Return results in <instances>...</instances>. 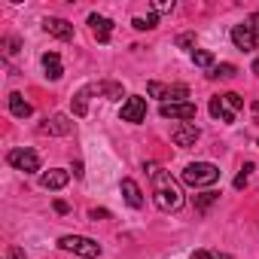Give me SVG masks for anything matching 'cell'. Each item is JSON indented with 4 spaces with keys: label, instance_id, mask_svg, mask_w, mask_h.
<instances>
[{
    "label": "cell",
    "instance_id": "obj_3",
    "mask_svg": "<svg viewBox=\"0 0 259 259\" xmlns=\"http://www.w3.org/2000/svg\"><path fill=\"white\" fill-rule=\"evenodd\" d=\"M220 180V168L210 165V162H192L183 168V183L192 186V189H204V186H213Z\"/></svg>",
    "mask_w": 259,
    "mask_h": 259
},
{
    "label": "cell",
    "instance_id": "obj_27",
    "mask_svg": "<svg viewBox=\"0 0 259 259\" xmlns=\"http://www.w3.org/2000/svg\"><path fill=\"white\" fill-rule=\"evenodd\" d=\"M153 10H156V13H171V10H174V0H162V4H156Z\"/></svg>",
    "mask_w": 259,
    "mask_h": 259
},
{
    "label": "cell",
    "instance_id": "obj_2",
    "mask_svg": "<svg viewBox=\"0 0 259 259\" xmlns=\"http://www.w3.org/2000/svg\"><path fill=\"white\" fill-rule=\"evenodd\" d=\"M241 107H244V98L241 95H235V92H226V95H213L210 98V116L217 119V122H235V116L241 113Z\"/></svg>",
    "mask_w": 259,
    "mask_h": 259
},
{
    "label": "cell",
    "instance_id": "obj_24",
    "mask_svg": "<svg viewBox=\"0 0 259 259\" xmlns=\"http://www.w3.org/2000/svg\"><path fill=\"white\" fill-rule=\"evenodd\" d=\"M189 259H229V256H223V253H213V250H195Z\"/></svg>",
    "mask_w": 259,
    "mask_h": 259
},
{
    "label": "cell",
    "instance_id": "obj_7",
    "mask_svg": "<svg viewBox=\"0 0 259 259\" xmlns=\"http://www.w3.org/2000/svg\"><path fill=\"white\" fill-rule=\"evenodd\" d=\"M122 122H132V125H138V122H144L147 119V101L141 98V95H128L125 101H122Z\"/></svg>",
    "mask_w": 259,
    "mask_h": 259
},
{
    "label": "cell",
    "instance_id": "obj_19",
    "mask_svg": "<svg viewBox=\"0 0 259 259\" xmlns=\"http://www.w3.org/2000/svg\"><path fill=\"white\" fill-rule=\"evenodd\" d=\"M98 95H104V98H110V101H119V98L125 95V89H122V82L107 79V82H98Z\"/></svg>",
    "mask_w": 259,
    "mask_h": 259
},
{
    "label": "cell",
    "instance_id": "obj_4",
    "mask_svg": "<svg viewBox=\"0 0 259 259\" xmlns=\"http://www.w3.org/2000/svg\"><path fill=\"white\" fill-rule=\"evenodd\" d=\"M58 247L67 250V253H76V256H82V259L101 256V244L92 241V238H85V235H64V238L58 241Z\"/></svg>",
    "mask_w": 259,
    "mask_h": 259
},
{
    "label": "cell",
    "instance_id": "obj_18",
    "mask_svg": "<svg viewBox=\"0 0 259 259\" xmlns=\"http://www.w3.org/2000/svg\"><path fill=\"white\" fill-rule=\"evenodd\" d=\"M43 70H46L49 79H61V76H64V67H61L58 52H46V55H43Z\"/></svg>",
    "mask_w": 259,
    "mask_h": 259
},
{
    "label": "cell",
    "instance_id": "obj_10",
    "mask_svg": "<svg viewBox=\"0 0 259 259\" xmlns=\"http://www.w3.org/2000/svg\"><path fill=\"white\" fill-rule=\"evenodd\" d=\"M232 43H235V49H241V52H253L259 40H256L253 28H250L247 22H241V25H235V28H232Z\"/></svg>",
    "mask_w": 259,
    "mask_h": 259
},
{
    "label": "cell",
    "instance_id": "obj_29",
    "mask_svg": "<svg viewBox=\"0 0 259 259\" xmlns=\"http://www.w3.org/2000/svg\"><path fill=\"white\" fill-rule=\"evenodd\" d=\"M4 46H7V55L19 52V40H4Z\"/></svg>",
    "mask_w": 259,
    "mask_h": 259
},
{
    "label": "cell",
    "instance_id": "obj_26",
    "mask_svg": "<svg viewBox=\"0 0 259 259\" xmlns=\"http://www.w3.org/2000/svg\"><path fill=\"white\" fill-rule=\"evenodd\" d=\"M192 43H195V34H180V37H177V46H180V49H189Z\"/></svg>",
    "mask_w": 259,
    "mask_h": 259
},
{
    "label": "cell",
    "instance_id": "obj_28",
    "mask_svg": "<svg viewBox=\"0 0 259 259\" xmlns=\"http://www.w3.org/2000/svg\"><path fill=\"white\" fill-rule=\"evenodd\" d=\"M247 25L253 28V34H256V40H259V13H253V16L247 19Z\"/></svg>",
    "mask_w": 259,
    "mask_h": 259
},
{
    "label": "cell",
    "instance_id": "obj_6",
    "mask_svg": "<svg viewBox=\"0 0 259 259\" xmlns=\"http://www.w3.org/2000/svg\"><path fill=\"white\" fill-rule=\"evenodd\" d=\"M7 162L16 168V171H25V174H37L40 171V156L31 150V147H16L7 153Z\"/></svg>",
    "mask_w": 259,
    "mask_h": 259
},
{
    "label": "cell",
    "instance_id": "obj_25",
    "mask_svg": "<svg viewBox=\"0 0 259 259\" xmlns=\"http://www.w3.org/2000/svg\"><path fill=\"white\" fill-rule=\"evenodd\" d=\"M250 171H253V165H247V168H244V171L235 177V189H244V186H247V177H250Z\"/></svg>",
    "mask_w": 259,
    "mask_h": 259
},
{
    "label": "cell",
    "instance_id": "obj_12",
    "mask_svg": "<svg viewBox=\"0 0 259 259\" xmlns=\"http://www.w3.org/2000/svg\"><path fill=\"white\" fill-rule=\"evenodd\" d=\"M43 31L52 34L55 40H73V25H70L67 19H55V16H49V19L43 22Z\"/></svg>",
    "mask_w": 259,
    "mask_h": 259
},
{
    "label": "cell",
    "instance_id": "obj_1",
    "mask_svg": "<svg viewBox=\"0 0 259 259\" xmlns=\"http://www.w3.org/2000/svg\"><path fill=\"white\" fill-rule=\"evenodd\" d=\"M147 174H150V183H153V201H156V207L165 210V213L180 210L183 207V189L171 177V171H162L156 162H150L147 165Z\"/></svg>",
    "mask_w": 259,
    "mask_h": 259
},
{
    "label": "cell",
    "instance_id": "obj_17",
    "mask_svg": "<svg viewBox=\"0 0 259 259\" xmlns=\"http://www.w3.org/2000/svg\"><path fill=\"white\" fill-rule=\"evenodd\" d=\"M10 113H13L16 119H28V116L34 113V107L25 101V95H22V92H13V95H10Z\"/></svg>",
    "mask_w": 259,
    "mask_h": 259
},
{
    "label": "cell",
    "instance_id": "obj_33",
    "mask_svg": "<svg viewBox=\"0 0 259 259\" xmlns=\"http://www.w3.org/2000/svg\"><path fill=\"white\" fill-rule=\"evenodd\" d=\"M253 116H256V119H259V101H256V104H253Z\"/></svg>",
    "mask_w": 259,
    "mask_h": 259
},
{
    "label": "cell",
    "instance_id": "obj_22",
    "mask_svg": "<svg viewBox=\"0 0 259 259\" xmlns=\"http://www.w3.org/2000/svg\"><path fill=\"white\" fill-rule=\"evenodd\" d=\"M156 22H159V19H156V13H153V16H147V19H135L132 25H135L138 31H153V28H156Z\"/></svg>",
    "mask_w": 259,
    "mask_h": 259
},
{
    "label": "cell",
    "instance_id": "obj_5",
    "mask_svg": "<svg viewBox=\"0 0 259 259\" xmlns=\"http://www.w3.org/2000/svg\"><path fill=\"white\" fill-rule=\"evenodd\" d=\"M147 92L153 98H159L162 104H180V101H189V89L183 82H174V85H165V82H147Z\"/></svg>",
    "mask_w": 259,
    "mask_h": 259
},
{
    "label": "cell",
    "instance_id": "obj_8",
    "mask_svg": "<svg viewBox=\"0 0 259 259\" xmlns=\"http://www.w3.org/2000/svg\"><path fill=\"white\" fill-rule=\"evenodd\" d=\"M198 138H201V128L195 125V122H180L174 132H171V141L180 147V150H189V147H195L198 144Z\"/></svg>",
    "mask_w": 259,
    "mask_h": 259
},
{
    "label": "cell",
    "instance_id": "obj_9",
    "mask_svg": "<svg viewBox=\"0 0 259 259\" xmlns=\"http://www.w3.org/2000/svg\"><path fill=\"white\" fill-rule=\"evenodd\" d=\"M70 132H73V122H70V116H64V113H55V116L43 119V125H40V135L64 138V135H70Z\"/></svg>",
    "mask_w": 259,
    "mask_h": 259
},
{
    "label": "cell",
    "instance_id": "obj_16",
    "mask_svg": "<svg viewBox=\"0 0 259 259\" xmlns=\"http://www.w3.org/2000/svg\"><path fill=\"white\" fill-rule=\"evenodd\" d=\"M122 195H125L128 207H144V192H141V186H138L132 177L122 180Z\"/></svg>",
    "mask_w": 259,
    "mask_h": 259
},
{
    "label": "cell",
    "instance_id": "obj_11",
    "mask_svg": "<svg viewBox=\"0 0 259 259\" xmlns=\"http://www.w3.org/2000/svg\"><path fill=\"white\" fill-rule=\"evenodd\" d=\"M159 113H162L165 119L189 122V119H195V104H192V101H180V104H162V107H159Z\"/></svg>",
    "mask_w": 259,
    "mask_h": 259
},
{
    "label": "cell",
    "instance_id": "obj_21",
    "mask_svg": "<svg viewBox=\"0 0 259 259\" xmlns=\"http://www.w3.org/2000/svg\"><path fill=\"white\" fill-rule=\"evenodd\" d=\"M238 73L235 64H213V70H207V79H232Z\"/></svg>",
    "mask_w": 259,
    "mask_h": 259
},
{
    "label": "cell",
    "instance_id": "obj_13",
    "mask_svg": "<svg viewBox=\"0 0 259 259\" xmlns=\"http://www.w3.org/2000/svg\"><path fill=\"white\" fill-rule=\"evenodd\" d=\"M89 25H92V34H95L98 43H110V37H113V22H110L107 16L92 13V16H89Z\"/></svg>",
    "mask_w": 259,
    "mask_h": 259
},
{
    "label": "cell",
    "instance_id": "obj_32",
    "mask_svg": "<svg viewBox=\"0 0 259 259\" xmlns=\"http://www.w3.org/2000/svg\"><path fill=\"white\" fill-rule=\"evenodd\" d=\"M253 73H256V76H259V55H256V58H253Z\"/></svg>",
    "mask_w": 259,
    "mask_h": 259
},
{
    "label": "cell",
    "instance_id": "obj_15",
    "mask_svg": "<svg viewBox=\"0 0 259 259\" xmlns=\"http://www.w3.org/2000/svg\"><path fill=\"white\" fill-rule=\"evenodd\" d=\"M67 183H70V174H67L64 168H52V171H46V174L40 177V186H43V189H52V192H55V189H64Z\"/></svg>",
    "mask_w": 259,
    "mask_h": 259
},
{
    "label": "cell",
    "instance_id": "obj_31",
    "mask_svg": "<svg viewBox=\"0 0 259 259\" xmlns=\"http://www.w3.org/2000/svg\"><path fill=\"white\" fill-rule=\"evenodd\" d=\"M10 259H28V256H25V250H19V247H13V250H10Z\"/></svg>",
    "mask_w": 259,
    "mask_h": 259
},
{
    "label": "cell",
    "instance_id": "obj_30",
    "mask_svg": "<svg viewBox=\"0 0 259 259\" xmlns=\"http://www.w3.org/2000/svg\"><path fill=\"white\" fill-rule=\"evenodd\" d=\"M55 210H58V213H67V210H70V204H67V201H61V198H58V201H55Z\"/></svg>",
    "mask_w": 259,
    "mask_h": 259
},
{
    "label": "cell",
    "instance_id": "obj_14",
    "mask_svg": "<svg viewBox=\"0 0 259 259\" xmlns=\"http://www.w3.org/2000/svg\"><path fill=\"white\" fill-rule=\"evenodd\" d=\"M92 95H98V82H89V85H82V89L73 95V116H85V113H89Z\"/></svg>",
    "mask_w": 259,
    "mask_h": 259
},
{
    "label": "cell",
    "instance_id": "obj_20",
    "mask_svg": "<svg viewBox=\"0 0 259 259\" xmlns=\"http://www.w3.org/2000/svg\"><path fill=\"white\" fill-rule=\"evenodd\" d=\"M192 64L201 70H213V52L207 49H192Z\"/></svg>",
    "mask_w": 259,
    "mask_h": 259
},
{
    "label": "cell",
    "instance_id": "obj_23",
    "mask_svg": "<svg viewBox=\"0 0 259 259\" xmlns=\"http://www.w3.org/2000/svg\"><path fill=\"white\" fill-rule=\"evenodd\" d=\"M213 201H217V192H204V195H198V198H195L198 210H207V207H210Z\"/></svg>",
    "mask_w": 259,
    "mask_h": 259
}]
</instances>
